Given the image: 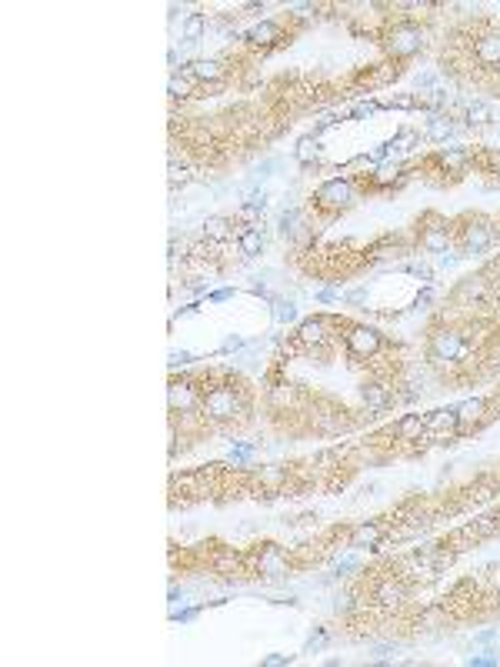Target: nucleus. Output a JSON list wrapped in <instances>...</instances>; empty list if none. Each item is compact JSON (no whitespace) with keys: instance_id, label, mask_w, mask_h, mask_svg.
I'll return each mask as SVG.
<instances>
[{"instance_id":"nucleus-28","label":"nucleus","mask_w":500,"mask_h":667,"mask_svg":"<svg viewBox=\"0 0 500 667\" xmlns=\"http://www.w3.org/2000/svg\"><path fill=\"white\" fill-rule=\"evenodd\" d=\"M261 484L263 487H281V484H287V467H281V464H271V467L261 470Z\"/></svg>"},{"instance_id":"nucleus-9","label":"nucleus","mask_w":500,"mask_h":667,"mask_svg":"<svg viewBox=\"0 0 500 667\" xmlns=\"http://www.w3.org/2000/svg\"><path fill=\"white\" fill-rule=\"evenodd\" d=\"M180 74H184V80H220V77L227 74V67L217 57H204V60H194V64L180 67Z\"/></svg>"},{"instance_id":"nucleus-45","label":"nucleus","mask_w":500,"mask_h":667,"mask_svg":"<svg viewBox=\"0 0 500 667\" xmlns=\"http://www.w3.org/2000/svg\"><path fill=\"white\" fill-rule=\"evenodd\" d=\"M477 641H480V644H490V641H497V631H494V627H487V631H480V634H477Z\"/></svg>"},{"instance_id":"nucleus-44","label":"nucleus","mask_w":500,"mask_h":667,"mask_svg":"<svg viewBox=\"0 0 500 667\" xmlns=\"http://www.w3.org/2000/svg\"><path fill=\"white\" fill-rule=\"evenodd\" d=\"M387 153H391V147H387V143H377V147L370 151V161H377V164H381V161H387Z\"/></svg>"},{"instance_id":"nucleus-12","label":"nucleus","mask_w":500,"mask_h":667,"mask_svg":"<svg viewBox=\"0 0 500 667\" xmlns=\"http://www.w3.org/2000/svg\"><path fill=\"white\" fill-rule=\"evenodd\" d=\"M360 401H364V407H367L370 414H384V411L393 404V394H391V387L370 381V384L360 387Z\"/></svg>"},{"instance_id":"nucleus-4","label":"nucleus","mask_w":500,"mask_h":667,"mask_svg":"<svg viewBox=\"0 0 500 667\" xmlns=\"http://www.w3.org/2000/svg\"><path fill=\"white\" fill-rule=\"evenodd\" d=\"M314 200L324 210H344V207H350V200H354V184H350L347 177H334V180H327V184L317 187Z\"/></svg>"},{"instance_id":"nucleus-32","label":"nucleus","mask_w":500,"mask_h":667,"mask_svg":"<svg viewBox=\"0 0 500 667\" xmlns=\"http://www.w3.org/2000/svg\"><path fill=\"white\" fill-rule=\"evenodd\" d=\"M273 320H277V324H290V320H297V307L290 304V300H277V304H273Z\"/></svg>"},{"instance_id":"nucleus-7","label":"nucleus","mask_w":500,"mask_h":667,"mask_svg":"<svg viewBox=\"0 0 500 667\" xmlns=\"http://www.w3.org/2000/svg\"><path fill=\"white\" fill-rule=\"evenodd\" d=\"M490 241H494V227H490V220L484 217H470L464 227H460V244H464V251L467 254H480L487 251Z\"/></svg>"},{"instance_id":"nucleus-23","label":"nucleus","mask_w":500,"mask_h":667,"mask_svg":"<svg viewBox=\"0 0 500 667\" xmlns=\"http://www.w3.org/2000/svg\"><path fill=\"white\" fill-rule=\"evenodd\" d=\"M294 157L300 167H310L320 161V143H317V137H304V141L294 147Z\"/></svg>"},{"instance_id":"nucleus-20","label":"nucleus","mask_w":500,"mask_h":667,"mask_svg":"<svg viewBox=\"0 0 500 667\" xmlns=\"http://www.w3.org/2000/svg\"><path fill=\"white\" fill-rule=\"evenodd\" d=\"M424 430H427L424 414H407V417H401V421L393 424V434H397L401 440H420Z\"/></svg>"},{"instance_id":"nucleus-2","label":"nucleus","mask_w":500,"mask_h":667,"mask_svg":"<svg viewBox=\"0 0 500 667\" xmlns=\"http://www.w3.org/2000/svg\"><path fill=\"white\" fill-rule=\"evenodd\" d=\"M424 44H427V33L417 23H397L384 37V47H387L391 57H413Z\"/></svg>"},{"instance_id":"nucleus-14","label":"nucleus","mask_w":500,"mask_h":667,"mask_svg":"<svg viewBox=\"0 0 500 667\" xmlns=\"http://www.w3.org/2000/svg\"><path fill=\"white\" fill-rule=\"evenodd\" d=\"M420 247L430 254H447L450 251V224L447 220H437L434 227H427L420 234Z\"/></svg>"},{"instance_id":"nucleus-47","label":"nucleus","mask_w":500,"mask_h":667,"mask_svg":"<svg viewBox=\"0 0 500 667\" xmlns=\"http://www.w3.org/2000/svg\"><path fill=\"white\" fill-rule=\"evenodd\" d=\"M287 11H294V13H307V11H314V4H287Z\"/></svg>"},{"instance_id":"nucleus-43","label":"nucleus","mask_w":500,"mask_h":667,"mask_svg":"<svg viewBox=\"0 0 500 667\" xmlns=\"http://www.w3.org/2000/svg\"><path fill=\"white\" fill-rule=\"evenodd\" d=\"M391 654H397V647H391V644H381V647H374V661H387Z\"/></svg>"},{"instance_id":"nucleus-21","label":"nucleus","mask_w":500,"mask_h":667,"mask_svg":"<svg viewBox=\"0 0 500 667\" xmlns=\"http://www.w3.org/2000/svg\"><path fill=\"white\" fill-rule=\"evenodd\" d=\"M261 251H263L261 227H244L240 230V254H244V257H257Z\"/></svg>"},{"instance_id":"nucleus-52","label":"nucleus","mask_w":500,"mask_h":667,"mask_svg":"<svg viewBox=\"0 0 500 667\" xmlns=\"http://www.w3.org/2000/svg\"><path fill=\"white\" fill-rule=\"evenodd\" d=\"M497 414H500V401H497Z\"/></svg>"},{"instance_id":"nucleus-42","label":"nucleus","mask_w":500,"mask_h":667,"mask_svg":"<svg viewBox=\"0 0 500 667\" xmlns=\"http://www.w3.org/2000/svg\"><path fill=\"white\" fill-rule=\"evenodd\" d=\"M230 297H234V287H224V291H214V294H210V304H224Z\"/></svg>"},{"instance_id":"nucleus-34","label":"nucleus","mask_w":500,"mask_h":667,"mask_svg":"<svg viewBox=\"0 0 500 667\" xmlns=\"http://www.w3.org/2000/svg\"><path fill=\"white\" fill-rule=\"evenodd\" d=\"M467 664H470V667H494V664H500V661H497V657H494V651H487V654L467 657Z\"/></svg>"},{"instance_id":"nucleus-33","label":"nucleus","mask_w":500,"mask_h":667,"mask_svg":"<svg viewBox=\"0 0 500 667\" xmlns=\"http://www.w3.org/2000/svg\"><path fill=\"white\" fill-rule=\"evenodd\" d=\"M457 294H460V297H474V300H477V297L484 294V277H467L464 284L457 287Z\"/></svg>"},{"instance_id":"nucleus-31","label":"nucleus","mask_w":500,"mask_h":667,"mask_svg":"<svg viewBox=\"0 0 500 667\" xmlns=\"http://www.w3.org/2000/svg\"><path fill=\"white\" fill-rule=\"evenodd\" d=\"M403 174V170H401V164H381V167H377V170H374V184H393V180H397V177H401Z\"/></svg>"},{"instance_id":"nucleus-50","label":"nucleus","mask_w":500,"mask_h":667,"mask_svg":"<svg viewBox=\"0 0 500 667\" xmlns=\"http://www.w3.org/2000/svg\"><path fill=\"white\" fill-rule=\"evenodd\" d=\"M370 114H374V107H370V104H367V107H357V110H354V117H357V121H364V117H370Z\"/></svg>"},{"instance_id":"nucleus-10","label":"nucleus","mask_w":500,"mask_h":667,"mask_svg":"<svg viewBox=\"0 0 500 667\" xmlns=\"http://www.w3.org/2000/svg\"><path fill=\"white\" fill-rule=\"evenodd\" d=\"M384 537H387V531H384L381 524L364 521V524H357L350 531V547H357V551H377Z\"/></svg>"},{"instance_id":"nucleus-51","label":"nucleus","mask_w":500,"mask_h":667,"mask_svg":"<svg viewBox=\"0 0 500 667\" xmlns=\"http://www.w3.org/2000/svg\"><path fill=\"white\" fill-rule=\"evenodd\" d=\"M487 157H490V167H494V170H500V151H490Z\"/></svg>"},{"instance_id":"nucleus-1","label":"nucleus","mask_w":500,"mask_h":667,"mask_svg":"<svg viewBox=\"0 0 500 667\" xmlns=\"http://www.w3.org/2000/svg\"><path fill=\"white\" fill-rule=\"evenodd\" d=\"M200 414L214 424H224V421H234L240 414V394L237 387L230 384H214L210 391H204L200 397Z\"/></svg>"},{"instance_id":"nucleus-24","label":"nucleus","mask_w":500,"mask_h":667,"mask_svg":"<svg viewBox=\"0 0 500 667\" xmlns=\"http://www.w3.org/2000/svg\"><path fill=\"white\" fill-rule=\"evenodd\" d=\"M427 137H430V141H450V137H454V121H450L447 114H434L430 124H427Z\"/></svg>"},{"instance_id":"nucleus-40","label":"nucleus","mask_w":500,"mask_h":667,"mask_svg":"<svg viewBox=\"0 0 500 667\" xmlns=\"http://www.w3.org/2000/svg\"><path fill=\"white\" fill-rule=\"evenodd\" d=\"M317 300H324V304H334V300H340V291H337V287H324V291H317Z\"/></svg>"},{"instance_id":"nucleus-49","label":"nucleus","mask_w":500,"mask_h":667,"mask_svg":"<svg viewBox=\"0 0 500 667\" xmlns=\"http://www.w3.org/2000/svg\"><path fill=\"white\" fill-rule=\"evenodd\" d=\"M324 641H327V634H324V631H320V634H317V637H310V641H307V651H314V647H320V644H324Z\"/></svg>"},{"instance_id":"nucleus-29","label":"nucleus","mask_w":500,"mask_h":667,"mask_svg":"<svg viewBox=\"0 0 500 667\" xmlns=\"http://www.w3.org/2000/svg\"><path fill=\"white\" fill-rule=\"evenodd\" d=\"M474 531H477L480 537L500 534V517H497V514H480V517H474Z\"/></svg>"},{"instance_id":"nucleus-41","label":"nucleus","mask_w":500,"mask_h":667,"mask_svg":"<svg viewBox=\"0 0 500 667\" xmlns=\"http://www.w3.org/2000/svg\"><path fill=\"white\" fill-rule=\"evenodd\" d=\"M170 94H174V97H184V94H187V80H180V77H170Z\"/></svg>"},{"instance_id":"nucleus-8","label":"nucleus","mask_w":500,"mask_h":667,"mask_svg":"<svg viewBox=\"0 0 500 667\" xmlns=\"http://www.w3.org/2000/svg\"><path fill=\"white\" fill-rule=\"evenodd\" d=\"M287 551H283L281 544H263L257 554H254V570L257 574H263V577H281L283 570H287Z\"/></svg>"},{"instance_id":"nucleus-38","label":"nucleus","mask_w":500,"mask_h":667,"mask_svg":"<svg viewBox=\"0 0 500 667\" xmlns=\"http://www.w3.org/2000/svg\"><path fill=\"white\" fill-rule=\"evenodd\" d=\"M170 364H174V367H187V364H194V354H187V350H174V354H170Z\"/></svg>"},{"instance_id":"nucleus-36","label":"nucleus","mask_w":500,"mask_h":667,"mask_svg":"<svg viewBox=\"0 0 500 667\" xmlns=\"http://www.w3.org/2000/svg\"><path fill=\"white\" fill-rule=\"evenodd\" d=\"M190 180V170L187 167H177V161L170 164V184H187Z\"/></svg>"},{"instance_id":"nucleus-27","label":"nucleus","mask_w":500,"mask_h":667,"mask_svg":"<svg viewBox=\"0 0 500 667\" xmlns=\"http://www.w3.org/2000/svg\"><path fill=\"white\" fill-rule=\"evenodd\" d=\"M204 31H207V13H190L184 23V37L190 44H197V40L204 37Z\"/></svg>"},{"instance_id":"nucleus-15","label":"nucleus","mask_w":500,"mask_h":667,"mask_svg":"<svg viewBox=\"0 0 500 667\" xmlns=\"http://www.w3.org/2000/svg\"><path fill=\"white\" fill-rule=\"evenodd\" d=\"M474 60L484 67H497L500 64V33H484L474 44Z\"/></svg>"},{"instance_id":"nucleus-37","label":"nucleus","mask_w":500,"mask_h":667,"mask_svg":"<svg viewBox=\"0 0 500 667\" xmlns=\"http://www.w3.org/2000/svg\"><path fill=\"white\" fill-rule=\"evenodd\" d=\"M290 661H294L290 654H267L261 664H263V667H283V664H290Z\"/></svg>"},{"instance_id":"nucleus-22","label":"nucleus","mask_w":500,"mask_h":667,"mask_svg":"<svg viewBox=\"0 0 500 667\" xmlns=\"http://www.w3.org/2000/svg\"><path fill=\"white\" fill-rule=\"evenodd\" d=\"M234 234V224L227 217H207L204 220V241H227Z\"/></svg>"},{"instance_id":"nucleus-16","label":"nucleus","mask_w":500,"mask_h":667,"mask_svg":"<svg viewBox=\"0 0 500 667\" xmlns=\"http://www.w3.org/2000/svg\"><path fill=\"white\" fill-rule=\"evenodd\" d=\"M424 421H427V430H430V434H457V430H460V421H457L454 407H447V411H430V414H424Z\"/></svg>"},{"instance_id":"nucleus-46","label":"nucleus","mask_w":500,"mask_h":667,"mask_svg":"<svg viewBox=\"0 0 500 667\" xmlns=\"http://www.w3.org/2000/svg\"><path fill=\"white\" fill-rule=\"evenodd\" d=\"M237 347H244V337H227L220 350H237Z\"/></svg>"},{"instance_id":"nucleus-30","label":"nucleus","mask_w":500,"mask_h":667,"mask_svg":"<svg viewBox=\"0 0 500 667\" xmlns=\"http://www.w3.org/2000/svg\"><path fill=\"white\" fill-rule=\"evenodd\" d=\"M417 141H420V137H417L413 131H401L391 143H387V147H391V153H403V151H411V147H413Z\"/></svg>"},{"instance_id":"nucleus-5","label":"nucleus","mask_w":500,"mask_h":667,"mask_svg":"<svg viewBox=\"0 0 500 667\" xmlns=\"http://www.w3.org/2000/svg\"><path fill=\"white\" fill-rule=\"evenodd\" d=\"M347 347H350V354H357V357H374L377 350H381V330L377 327H370V324H350L347 327Z\"/></svg>"},{"instance_id":"nucleus-19","label":"nucleus","mask_w":500,"mask_h":667,"mask_svg":"<svg viewBox=\"0 0 500 667\" xmlns=\"http://www.w3.org/2000/svg\"><path fill=\"white\" fill-rule=\"evenodd\" d=\"M470 147H447V151H440V157H437V164L444 167L447 174H457V170H464V167L470 164Z\"/></svg>"},{"instance_id":"nucleus-48","label":"nucleus","mask_w":500,"mask_h":667,"mask_svg":"<svg viewBox=\"0 0 500 667\" xmlns=\"http://www.w3.org/2000/svg\"><path fill=\"white\" fill-rule=\"evenodd\" d=\"M354 568H357V560H354V558L337 560V574H340V570H354Z\"/></svg>"},{"instance_id":"nucleus-3","label":"nucleus","mask_w":500,"mask_h":667,"mask_svg":"<svg viewBox=\"0 0 500 667\" xmlns=\"http://www.w3.org/2000/svg\"><path fill=\"white\" fill-rule=\"evenodd\" d=\"M467 354V334L457 327H440L430 337V357L440 364H457Z\"/></svg>"},{"instance_id":"nucleus-11","label":"nucleus","mask_w":500,"mask_h":667,"mask_svg":"<svg viewBox=\"0 0 500 667\" xmlns=\"http://www.w3.org/2000/svg\"><path fill=\"white\" fill-rule=\"evenodd\" d=\"M327 318H307L300 320V327H297V344L300 347H320V344H327Z\"/></svg>"},{"instance_id":"nucleus-39","label":"nucleus","mask_w":500,"mask_h":667,"mask_svg":"<svg viewBox=\"0 0 500 667\" xmlns=\"http://www.w3.org/2000/svg\"><path fill=\"white\" fill-rule=\"evenodd\" d=\"M407 271L413 273V277H420V281H430L434 273H430V267L427 264H407Z\"/></svg>"},{"instance_id":"nucleus-6","label":"nucleus","mask_w":500,"mask_h":667,"mask_svg":"<svg viewBox=\"0 0 500 667\" xmlns=\"http://www.w3.org/2000/svg\"><path fill=\"white\" fill-rule=\"evenodd\" d=\"M200 387L194 381H174L170 391H167V401H170V411L174 414H194L200 411Z\"/></svg>"},{"instance_id":"nucleus-26","label":"nucleus","mask_w":500,"mask_h":667,"mask_svg":"<svg viewBox=\"0 0 500 667\" xmlns=\"http://www.w3.org/2000/svg\"><path fill=\"white\" fill-rule=\"evenodd\" d=\"M300 227H304V217H300V210L290 207L281 214V234L287 237V241H297L300 237Z\"/></svg>"},{"instance_id":"nucleus-17","label":"nucleus","mask_w":500,"mask_h":667,"mask_svg":"<svg viewBox=\"0 0 500 667\" xmlns=\"http://www.w3.org/2000/svg\"><path fill=\"white\" fill-rule=\"evenodd\" d=\"M273 40H281V27L273 21H261L257 27H250V31L244 33V44H250V47H271Z\"/></svg>"},{"instance_id":"nucleus-13","label":"nucleus","mask_w":500,"mask_h":667,"mask_svg":"<svg viewBox=\"0 0 500 667\" xmlns=\"http://www.w3.org/2000/svg\"><path fill=\"white\" fill-rule=\"evenodd\" d=\"M374 601L381 604V607H401V604L407 601V587H403V580H397V577L381 580V584L374 587Z\"/></svg>"},{"instance_id":"nucleus-18","label":"nucleus","mask_w":500,"mask_h":667,"mask_svg":"<svg viewBox=\"0 0 500 667\" xmlns=\"http://www.w3.org/2000/svg\"><path fill=\"white\" fill-rule=\"evenodd\" d=\"M454 411H457V421H460V430H464V427L484 421V414H487V401H480V397H467V401H460Z\"/></svg>"},{"instance_id":"nucleus-35","label":"nucleus","mask_w":500,"mask_h":667,"mask_svg":"<svg viewBox=\"0 0 500 667\" xmlns=\"http://www.w3.org/2000/svg\"><path fill=\"white\" fill-rule=\"evenodd\" d=\"M250 454H254V444H237V448L230 450V460H234V464H244Z\"/></svg>"},{"instance_id":"nucleus-25","label":"nucleus","mask_w":500,"mask_h":667,"mask_svg":"<svg viewBox=\"0 0 500 667\" xmlns=\"http://www.w3.org/2000/svg\"><path fill=\"white\" fill-rule=\"evenodd\" d=\"M464 117H467L470 127H484V124L494 121V107H490V104H484V100H474V104H467Z\"/></svg>"}]
</instances>
